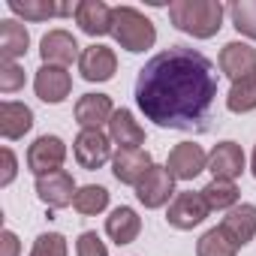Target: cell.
I'll return each instance as SVG.
<instances>
[{"label": "cell", "mask_w": 256, "mask_h": 256, "mask_svg": "<svg viewBox=\"0 0 256 256\" xmlns=\"http://www.w3.org/2000/svg\"><path fill=\"white\" fill-rule=\"evenodd\" d=\"M76 24L88 36H106L112 34V6L102 0H82L76 4Z\"/></svg>", "instance_id": "cell-20"}, {"label": "cell", "mask_w": 256, "mask_h": 256, "mask_svg": "<svg viewBox=\"0 0 256 256\" xmlns=\"http://www.w3.org/2000/svg\"><path fill=\"white\" fill-rule=\"evenodd\" d=\"M226 108L232 114H247V112L256 108V76L232 82V88L226 94Z\"/></svg>", "instance_id": "cell-26"}, {"label": "cell", "mask_w": 256, "mask_h": 256, "mask_svg": "<svg viewBox=\"0 0 256 256\" xmlns=\"http://www.w3.org/2000/svg\"><path fill=\"white\" fill-rule=\"evenodd\" d=\"M202 196L208 202L211 211H232L241 199V190L235 187V181H220V178H211V184L202 187Z\"/></svg>", "instance_id": "cell-24"}, {"label": "cell", "mask_w": 256, "mask_h": 256, "mask_svg": "<svg viewBox=\"0 0 256 256\" xmlns=\"http://www.w3.org/2000/svg\"><path fill=\"white\" fill-rule=\"evenodd\" d=\"M208 214H211V208H208L202 190H181V193H175V199L169 202L166 223H169L172 229L190 232V229H196Z\"/></svg>", "instance_id": "cell-4"}, {"label": "cell", "mask_w": 256, "mask_h": 256, "mask_svg": "<svg viewBox=\"0 0 256 256\" xmlns=\"http://www.w3.org/2000/svg\"><path fill=\"white\" fill-rule=\"evenodd\" d=\"M220 232L241 250L256 238V205L250 202H238L232 211H226V217L220 220Z\"/></svg>", "instance_id": "cell-13"}, {"label": "cell", "mask_w": 256, "mask_h": 256, "mask_svg": "<svg viewBox=\"0 0 256 256\" xmlns=\"http://www.w3.org/2000/svg\"><path fill=\"white\" fill-rule=\"evenodd\" d=\"M235 253H238V247L220 232V226L208 229V232L196 241V256H235Z\"/></svg>", "instance_id": "cell-28"}, {"label": "cell", "mask_w": 256, "mask_h": 256, "mask_svg": "<svg viewBox=\"0 0 256 256\" xmlns=\"http://www.w3.org/2000/svg\"><path fill=\"white\" fill-rule=\"evenodd\" d=\"M72 208L82 217H96L108 208V190L100 187V184H84V187H78V193L72 199Z\"/></svg>", "instance_id": "cell-25"}, {"label": "cell", "mask_w": 256, "mask_h": 256, "mask_svg": "<svg viewBox=\"0 0 256 256\" xmlns=\"http://www.w3.org/2000/svg\"><path fill=\"white\" fill-rule=\"evenodd\" d=\"M34 187H36L40 202L48 205L52 211L72 205V199H76V193H78V187H76V181H72V175H70L66 169H58V172H52V175H40Z\"/></svg>", "instance_id": "cell-9"}, {"label": "cell", "mask_w": 256, "mask_h": 256, "mask_svg": "<svg viewBox=\"0 0 256 256\" xmlns=\"http://www.w3.org/2000/svg\"><path fill=\"white\" fill-rule=\"evenodd\" d=\"M24 88V70L16 60H0V90L16 94Z\"/></svg>", "instance_id": "cell-30"}, {"label": "cell", "mask_w": 256, "mask_h": 256, "mask_svg": "<svg viewBox=\"0 0 256 256\" xmlns=\"http://www.w3.org/2000/svg\"><path fill=\"white\" fill-rule=\"evenodd\" d=\"M78 72H82V78L84 82H112L114 78V72H118V54L108 48V46H88L84 52H82V58H78Z\"/></svg>", "instance_id": "cell-12"}, {"label": "cell", "mask_w": 256, "mask_h": 256, "mask_svg": "<svg viewBox=\"0 0 256 256\" xmlns=\"http://www.w3.org/2000/svg\"><path fill=\"white\" fill-rule=\"evenodd\" d=\"M166 169H169V175L175 181H193V178H199L208 169V154L196 142H181V145H175L169 151Z\"/></svg>", "instance_id": "cell-7"}, {"label": "cell", "mask_w": 256, "mask_h": 256, "mask_svg": "<svg viewBox=\"0 0 256 256\" xmlns=\"http://www.w3.org/2000/svg\"><path fill=\"white\" fill-rule=\"evenodd\" d=\"M151 166H154V160L145 148H118L112 157V175L120 184H130V187H136L151 172Z\"/></svg>", "instance_id": "cell-10"}, {"label": "cell", "mask_w": 256, "mask_h": 256, "mask_svg": "<svg viewBox=\"0 0 256 256\" xmlns=\"http://www.w3.org/2000/svg\"><path fill=\"white\" fill-rule=\"evenodd\" d=\"M34 130V112L30 106L18 102V100H6L0 106V136L6 142H18Z\"/></svg>", "instance_id": "cell-18"}, {"label": "cell", "mask_w": 256, "mask_h": 256, "mask_svg": "<svg viewBox=\"0 0 256 256\" xmlns=\"http://www.w3.org/2000/svg\"><path fill=\"white\" fill-rule=\"evenodd\" d=\"M34 90H36V96H40L42 102L58 106V102H64V100L70 96V90H72V76H70L64 66H48V64H42V66L36 70V76H34Z\"/></svg>", "instance_id": "cell-14"}, {"label": "cell", "mask_w": 256, "mask_h": 256, "mask_svg": "<svg viewBox=\"0 0 256 256\" xmlns=\"http://www.w3.org/2000/svg\"><path fill=\"white\" fill-rule=\"evenodd\" d=\"M30 48V34L22 22L6 18L0 22V60H18Z\"/></svg>", "instance_id": "cell-23"}, {"label": "cell", "mask_w": 256, "mask_h": 256, "mask_svg": "<svg viewBox=\"0 0 256 256\" xmlns=\"http://www.w3.org/2000/svg\"><path fill=\"white\" fill-rule=\"evenodd\" d=\"M112 36L114 42L130 52V54H142L148 48H154L157 42V28L154 22L139 12L136 6H114L112 10Z\"/></svg>", "instance_id": "cell-3"}, {"label": "cell", "mask_w": 256, "mask_h": 256, "mask_svg": "<svg viewBox=\"0 0 256 256\" xmlns=\"http://www.w3.org/2000/svg\"><path fill=\"white\" fill-rule=\"evenodd\" d=\"M72 114H76V124L82 130H102L114 114V106H112L108 94H84L76 100Z\"/></svg>", "instance_id": "cell-15"}, {"label": "cell", "mask_w": 256, "mask_h": 256, "mask_svg": "<svg viewBox=\"0 0 256 256\" xmlns=\"http://www.w3.org/2000/svg\"><path fill=\"white\" fill-rule=\"evenodd\" d=\"M136 199L145 205V208H163L175 199V178L169 175L166 166H151V172L136 184Z\"/></svg>", "instance_id": "cell-8"}, {"label": "cell", "mask_w": 256, "mask_h": 256, "mask_svg": "<svg viewBox=\"0 0 256 256\" xmlns=\"http://www.w3.org/2000/svg\"><path fill=\"white\" fill-rule=\"evenodd\" d=\"M217 66L190 46H169L136 76V106L163 130H205L217 100Z\"/></svg>", "instance_id": "cell-1"}, {"label": "cell", "mask_w": 256, "mask_h": 256, "mask_svg": "<svg viewBox=\"0 0 256 256\" xmlns=\"http://www.w3.org/2000/svg\"><path fill=\"white\" fill-rule=\"evenodd\" d=\"M229 18H232V28L247 36V40H256V0H235L229 4Z\"/></svg>", "instance_id": "cell-27"}, {"label": "cell", "mask_w": 256, "mask_h": 256, "mask_svg": "<svg viewBox=\"0 0 256 256\" xmlns=\"http://www.w3.org/2000/svg\"><path fill=\"white\" fill-rule=\"evenodd\" d=\"M250 172H253V178H256V148H253V157H250Z\"/></svg>", "instance_id": "cell-34"}, {"label": "cell", "mask_w": 256, "mask_h": 256, "mask_svg": "<svg viewBox=\"0 0 256 256\" xmlns=\"http://www.w3.org/2000/svg\"><path fill=\"white\" fill-rule=\"evenodd\" d=\"M30 256H66V238L60 232H42L34 241Z\"/></svg>", "instance_id": "cell-29"}, {"label": "cell", "mask_w": 256, "mask_h": 256, "mask_svg": "<svg viewBox=\"0 0 256 256\" xmlns=\"http://www.w3.org/2000/svg\"><path fill=\"white\" fill-rule=\"evenodd\" d=\"M142 232V217L136 214V208L130 205H118L108 217H106V235L120 247V244H133Z\"/></svg>", "instance_id": "cell-21"}, {"label": "cell", "mask_w": 256, "mask_h": 256, "mask_svg": "<svg viewBox=\"0 0 256 256\" xmlns=\"http://www.w3.org/2000/svg\"><path fill=\"white\" fill-rule=\"evenodd\" d=\"M40 54H42V64H48V66H64V70H66L72 60L82 58L76 36H72L70 30H60V28H54V30H48V34L42 36Z\"/></svg>", "instance_id": "cell-16"}, {"label": "cell", "mask_w": 256, "mask_h": 256, "mask_svg": "<svg viewBox=\"0 0 256 256\" xmlns=\"http://www.w3.org/2000/svg\"><path fill=\"white\" fill-rule=\"evenodd\" d=\"M66 163V142L60 136H40L30 148H28V169L40 178V175H52L58 169H64Z\"/></svg>", "instance_id": "cell-6"}, {"label": "cell", "mask_w": 256, "mask_h": 256, "mask_svg": "<svg viewBox=\"0 0 256 256\" xmlns=\"http://www.w3.org/2000/svg\"><path fill=\"white\" fill-rule=\"evenodd\" d=\"M10 12L24 22H48L54 16H76V6L52 4V0H10Z\"/></svg>", "instance_id": "cell-22"}, {"label": "cell", "mask_w": 256, "mask_h": 256, "mask_svg": "<svg viewBox=\"0 0 256 256\" xmlns=\"http://www.w3.org/2000/svg\"><path fill=\"white\" fill-rule=\"evenodd\" d=\"M76 256H108V247L96 232H82L76 241Z\"/></svg>", "instance_id": "cell-31"}, {"label": "cell", "mask_w": 256, "mask_h": 256, "mask_svg": "<svg viewBox=\"0 0 256 256\" xmlns=\"http://www.w3.org/2000/svg\"><path fill=\"white\" fill-rule=\"evenodd\" d=\"M217 66L226 78L232 82H241V78H250L256 76V48L247 46V42H226L220 48V58H217Z\"/></svg>", "instance_id": "cell-11"}, {"label": "cell", "mask_w": 256, "mask_h": 256, "mask_svg": "<svg viewBox=\"0 0 256 256\" xmlns=\"http://www.w3.org/2000/svg\"><path fill=\"white\" fill-rule=\"evenodd\" d=\"M0 157H4V175H0V187H10L18 175V160L12 154V148H4L0 151Z\"/></svg>", "instance_id": "cell-32"}, {"label": "cell", "mask_w": 256, "mask_h": 256, "mask_svg": "<svg viewBox=\"0 0 256 256\" xmlns=\"http://www.w3.org/2000/svg\"><path fill=\"white\" fill-rule=\"evenodd\" d=\"M208 172L220 181H235L244 172V151L238 142H217L208 154Z\"/></svg>", "instance_id": "cell-17"}, {"label": "cell", "mask_w": 256, "mask_h": 256, "mask_svg": "<svg viewBox=\"0 0 256 256\" xmlns=\"http://www.w3.org/2000/svg\"><path fill=\"white\" fill-rule=\"evenodd\" d=\"M22 244H18V235L12 229H4L0 232V256H18Z\"/></svg>", "instance_id": "cell-33"}, {"label": "cell", "mask_w": 256, "mask_h": 256, "mask_svg": "<svg viewBox=\"0 0 256 256\" xmlns=\"http://www.w3.org/2000/svg\"><path fill=\"white\" fill-rule=\"evenodd\" d=\"M108 139L118 148H142L145 145V126L136 120L130 108H114L108 120Z\"/></svg>", "instance_id": "cell-19"}, {"label": "cell", "mask_w": 256, "mask_h": 256, "mask_svg": "<svg viewBox=\"0 0 256 256\" xmlns=\"http://www.w3.org/2000/svg\"><path fill=\"white\" fill-rule=\"evenodd\" d=\"M226 6L220 0H175L169 4V22L175 30L193 36V40H211L223 28Z\"/></svg>", "instance_id": "cell-2"}, {"label": "cell", "mask_w": 256, "mask_h": 256, "mask_svg": "<svg viewBox=\"0 0 256 256\" xmlns=\"http://www.w3.org/2000/svg\"><path fill=\"white\" fill-rule=\"evenodd\" d=\"M72 154H76V163L88 172L102 169L114 157L112 154V139L102 130H82L72 142Z\"/></svg>", "instance_id": "cell-5"}]
</instances>
